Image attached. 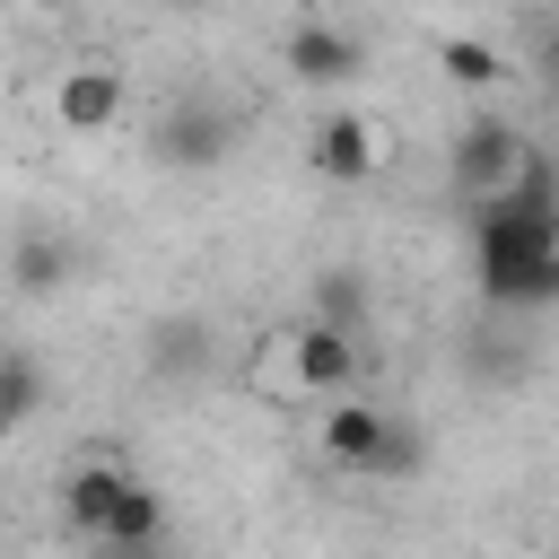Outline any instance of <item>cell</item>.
I'll list each match as a JSON object with an SVG mask.
<instances>
[{
  "instance_id": "6da1fadb",
  "label": "cell",
  "mask_w": 559,
  "mask_h": 559,
  "mask_svg": "<svg viewBox=\"0 0 559 559\" xmlns=\"http://www.w3.org/2000/svg\"><path fill=\"white\" fill-rule=\"evenodd\" d=\"M472 253H480L489 306H542L559 288V218H550V166H542V148L515 166L507 192L472 201Z\"/></svg>"
},
{
  "instance_id": "7a4b0ae2",
  "label": "cell",
  "mask_w": 559,
  "mask_h": 559,
  "mask_svg": "<svg viewBox=\"0 0 559 559\" xmlns=\"http://www.w3.org/2000/svg\"><path fill=\"white\" fill-rule=\"evenodd\" d=\"M280 367H288V393L297 402H323V393H349L358 384V367H367V349H358V332H332V323H297V332H280Z\"/></svg>"
},
{
  "instance_id": "3957f363",
  "label": "cell",
  "mask_w": 559,
  "mask_h": 559,
  "mask_svg": "<svg viewBox=\"0 0 559 559\" xmlns=\"http://www.w3.org/2000/svg\"><path fill=\"white\" fill-rule=\"evenodd\" d=\"M524 157H533V140H524L507 114H472V122L454 131V157H445V166H454V192H463V201H489V192L515 183Z\"/></svg>"
},
{
  "instance_id": "277c9868",
  "label": "cell",
  "mask_w": 559,
  "mask_h": 559,
  "mask_svg": "<svg viewBox=\"0 0 559 559\" xmlns=\"http://www.w3.org/2000/svg\"><path fill=\"white\" fill-rule=\"evenodd\" d=\"M280 70H288L297 87H349V79L367 70V44H358L349 26H323V17H297V26L280 35Z\"/></svg>"
},
{
  "instance_id": "5b68a950",
  "label": "cell",
  "mask_w": 559,
  "mask_h": 559,
  "mask_svg": "<svg viewBox=\"0 0 559 559\" xmlns=\"http://www.w3.org/2000/svg\"><path fill=\"white\" fill-rule=\"evenodd\" d=\"M384 428H393V411H384V402H367V393L349 384V393H323L314 445H323V463H332V472H358V480H367V463H376Z\"/></svg>"
},
{
  "instance_id": "8992f818",
  "label": "cell",
  "mask_w": 559,
  "mask_h": 559,
  "mask_svg": "<svg viewBox=\"0 0 559 559\" xmlns=\"http://www.w3.org/2000/svg\"><path fill=\"white\" fill-rule=\"evenodd\" d=\"M148 148H157V166H218L236 148V114L210 105V96H183V105L157 114V140Z\"/></svg>"
},
{
  "instance_id": "52a82bcc",
  "label": "cell",
  "mask_w": 559,
  "mask_h": 559,
  "mask_svg": "<svg viewBox=\"0 0 559 559\" xmlns=\"http://www.w3.org/2000/svg\"><path fill=\"white\" fill-rule=\"evenodd\" d=\"M314 175H332V183H367L376 166H384V122L376 114H358V105H341V114H323L314 122Z\"/></svg>"
},
{
  "instance_id": "ba28073f",
  "label": "cell",
  "mask_w": 559,
  "mask_h": 559,
  "mask_svg": "<svg viewBox=\"0 0 559 559\" xmlns=\"http://www.w3.org/2000/svg\"><path fill=\"white\" fill-rule=\"evenodd\" d=\"M122 105H131V87H122V70H105V61H70L61 79H52V114H61V131H114L122 122Z\"/></svg>"
},
{
  "instance_id": "9c48e42d",
  "label": "cell",
  "mask_w": 559,
  "mask_h": 559,
  "mask_svg": "<svg viewBox=\"0 0 559 559\" xmlns=\"http://www.w3.org/2000/svg\"><path fill=\"white\" fill-rule=\"evenodd\" d=\"M210 349H218V332H210V314H157L148 332H140V367L148 376H166V384H183V376H201L210 367Z\"/></svg>"
},
{
  "instance_id": "30bf717a",
  "label": "cell",
  "mask_w": 559,
  "mask_h": 559,
  "mask_svg": "<svg viewBox=\"0 0 559 559\" xmlns=\"http://www.w3.org/2000/svg\"><path fill=\"white\" fill-rule=\"evenodd\" d=\"M79 280V245L61 236V227H26L17 245H9V288L17 297H61Z\"/></svg>"
},
{
  "instance_id": "8fae6325",
  "label": "cell",
  "mask_w": 559,
  "mask_h": 559,
  "mask_svg": "<svg viewBox=\"0 0 559 559\" xmlns=\"http://www.w3.org/2000/svg\"><path fill=\"white\" fill-rule=\"evenodd\" d=\"M122 472H131V463H114V454H79V463H61V524H70L79 542H96V524H105Z\"/></svg>"
},
{
  "instance_id": "7c38bea8",
  "label": "cell",
  "mask_w": 559,
  "mask_h": 559,
  "mask_svg": "<svg viewBox=\"0 0 559 559\" xmlns=\"http://www.w3.org/2000/svg\"><path fill=\"white\" fill-rule=\"evenodd\" d=\"M96 542H122V550H140V542H166V498H157L140 472H122V489H114V507H105Z\"/></svg>"
},
{
  "instance_id": "4fadbf2b",
  "label": "cell",
  "mask_w": 559,
  "mask_h": 559,
  "mask_svg": "<svg viewBox=\"0 0 559 559\" xmlns=\"http://www.w3.org/2000/svg\"><path fill=\"white\" fill-rule=\"evenodd\" d=\"M314 323H332V332H358V341H367V271H349V262L314 271Z\"/></svg>"
},
{
  "instance_id": "5bb4252c",
  "label": "cell",
  "mask_w": 559,
  "mask_h": 559,
  "mask_svg": "<svg viewBox=\"0 0 559 559\" xmlns=\"http://www.w3.org/2000/svg\"><path fill=\"white\" fill-rule=\"evenodd\" d=\"M35 411H44V367H35L26 349H0V437L26 428Z\"/></svg>"
},
{
  "instance_id": "9a60e30c",
  "label": "cell",
  "mask_w": 559,
  "mask_h": 559,
  "mask_svg": "<svg viewBox=\"0 0 559 559\" xmlns=\"http://www.w3.org/2000/svg\"><path fill=\"white\" fill-rule=\"evenodd\" d=\"M437 61H445V79H454V87H498V79H507V61H498L480 35H445V44H437Z\"/></svg>"
},
{
  "instance_id": "2e32d148",
  "label": "cell",
  "mask_w": 559,
  "mask_h": 559,
  "mask_svg": "<svg viewBox=\"0 0 559 559\" xmlns=\"http://www.w3.org/2000/svg\"><path fill=\"white\" fill-rule=\"evenodd\" d=\"M419 463H428V445L411 437V419H393V428H384V445H376V463H367V480H411Z\"/></svg>"
},
{
  "instance_id": "e0dca14e",
  "label": "cell",
  "mask_w": 559,
  "mask_h": 559,
  "mask_svg": "<svg viewBox=\"0 0 559 559\" xmlns=\"http://www.w3.org/2000/svg\"><path fill=\"white\" fill-rule=\"evenodd\" d=\"M96 559H157V542H140V550H122V542H87Z\"/></svg>"
},
{
  "instance_id": "ac0fdd59",
  "label": "cell",
  "mask_w": 559,
  "mask_h": 559,
  "mask_svg": "<svg viewBox=\"0 0 559 559\" xmlns=\"http://www.w3.org/2000/svg\"><path fill=\"white\" fill-rule=\"evenodd\" d=\"M26 9H35V17H61V9H70V0H26Z\"/></svg>"
},
{
  "instance_id": "d6986e66",
  "label": "cell",
  "mask_w": 559,
  "mask_h": 559,
  "mask_svg": "<svg viewBox=\"0 0 559 559\" xmlns=\"http://www.w3.org/2000/svg\"><path fill=\"white\" fill-rule=\"evenodd\" d=\"M157 9H210V0H157Z\"/></svg>"
}]
</instances>
